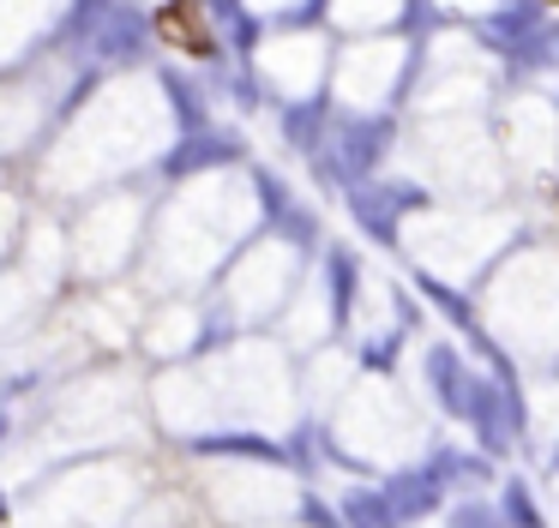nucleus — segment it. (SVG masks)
I'll return each instance as SVG.
<instances>
[{
	"label": "nucleus",
	"instance_id": "f257e3e1",
	"mask_svg": "<svg viewBox=\"0 0 559 528\" xmlns=\"http://www.w3.org/2000/svg\"><path fill=\"white\" fill-rule=\"evenodd\" d=\"M554 7H559V0H554Z\"/></svg>",
	"mask_w": 559,
	"mask_h": 528
}]
</instances>
